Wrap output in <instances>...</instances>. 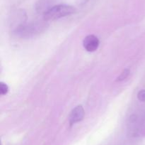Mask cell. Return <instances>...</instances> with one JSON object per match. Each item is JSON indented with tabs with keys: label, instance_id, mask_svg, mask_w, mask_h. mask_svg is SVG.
<instances>
[{
	"label": "cell",
	"instance_id": "3",
	"mask_svg": "<svg viewBox=\"0 0 145 145\" xmlns=\"http://www.w3.org/2000/svg\"><path fill=\"white\" fill-rule=\"evenodd\" d=\"M100 41L98 37L94 35H89L83 41V46L88 52H94L98 49Z\"/></svg>",
	"mask_w": 145,
	"mask_h": 145
},
{
	"label": "cell",
	"instance_id": "6",
	"mask_svg": "<svg viewBox=\"0 0 145 145\" xmlns=\"http://www.w3.org/2000/svg\"><path fill=\"white\" fill-rule=\"evenodd\" d=\"M129 74H130V71H129L128 69H125L124 71H123V72H122L121 74H120V76L117 79V81H123L125 79H126V78H127V76L129 75Z\"/></svg>",
	"mask_w": 145,
	"mask_h": 145
},
{
	"label": "cell",
	"instance_id": "1",
	"mask_svg": "<svg viewBox=\"0 0 145 145\" xmlns=\"http://www.w3.org/2000/svg\"><path fill=\"white\" fill-rule=\"evenodd\" d=\"M48 27L47 21H38L27 24H21L18 26L14 31V34L21 38H32L35 37L46 30Z\"/></svg>",
	"mask_w": 145,
	"mask_h": 145
},
{
	"label": "cell",
	"instance_id": "2",
	"mask_svg": "<svg viewBox=\"0 0 145 145\" xmlns=\"http://www.w3.org/2000/svg\"><path fill=\"white\" fill-rule=\"evenodd\" d=\"M75 7L67 4H58L51 7L43 14L45 21H55L67 16L72 15L76 12Z\"/></svg>",
	"mask_w": 145,
	"mask_h": 145
},
{
	"label": "cell",
	"instance_id": "8",
	"mask_svg": "<svg viewBox=\"0 0 145 145\" xmlns=\"http://www.w3.org/2000/svg\"><path fill=\"white\" fill-rule=\"evenodd\" d=\"M88 1L89 0H76V3L79 6H83L85 4H86Z\"/></svg>",
	"mask_w": 145,
	"mask_h": 145
},
{
	"label": "cell",
	"instance_id": "5",
	"mask_svg": "<svg viewBox=\"0 0 145 145\" xmlns=\"http://www.w3.org/2000/svg\"><path fill=\"white\" fill-rule=\"evenodd\" d=\"M8 87L4 82H0V93L1 95H5L8 93Z\"/></svg>",
	"mask_w": 145,
	"mask_h": 145
},
{
	"label": "cell",
	"instance_id": "7",
	"mask_svg": "<svg viewBox=\"0 0 145 145\" xmlns=\"http://www.w3.org/2000/svg\"><path fill=\"white\" fill-rule=\"evenodd\" d=\"M137 98L140 101L145 102V90H142L137 94Z\"/></svg>",
	"mask_w": 145,
	"mask_h": 145
},
{
	"label": "cell",
	"instance_id": "4",
	"mask_svg": "<svg viewBox=\"0 0 145 145\" xmlns=\"http://www.w3.org/2000/svg\"><path fill=\"white\" fill-rule=\"evenodd\" d=\"M85 112L82 105H78L75 107L72 111L69 116V125H72L81 122L84 117Z\"/></svg>",
	"mask_w": 145,
	"mask_h": 145
}]
</instances>
